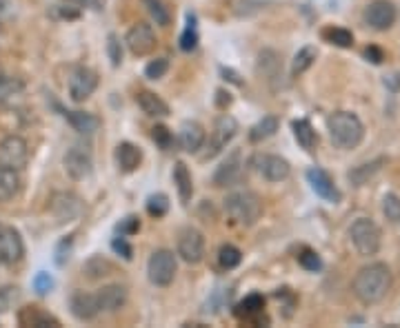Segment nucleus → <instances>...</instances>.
I'll return each instance as SVG.
<instances>
[{
	"label": "nucleus",
	"mask_w": 400,
	"mask_h": 328,
	"mask_svg": "<svg viewBox=\"0 0 400 328\" xmlns=\"http://www.w3.org/2000/svg\"><path fill=\"white\" fill-rule=\"evenodd\" d=\"M354 295L363 302V304H376L380 300H385V295L389 293L391 288V271L389 266L383 262H374L363 266L356 273L354 282Z\"/></svg>",
	"instance_id": "obj_1"
},
{
	"label": "nucleus",
	"mask_w": 400,
	"mask_h": 328,
	"mask_svg": "<svg viewBox=\"0 0 400 328\" xmlns=\"http://www.w3.org/2000/svg\"><path fill=\"white\" fill-rule=\"evenodd\" d=\"M329 138L338 149H356L365 138V125L352 111H334L327 118Z\"/></svg>",
	"instance_id": "obj_2"
},
{
	"label": "nucleus",
	"mask_w": 400,
	"mask_h": 328,
	"mask_svg": "<svg viewBox=\"0 0 400 328\" xmlns=\"http://www.w3.org/2000/svg\"><path fill=\"white\" fill-rule=\"evenodd\" d=\"M225 211L236 224L254 226L262 216V200L258 198V193L250 189H240L225 198Z\"/></svg>",
	"instance_id": "obj_3"
},
{
	"label": "nucleus",
	"mask_w": 400,
	"mask_h": 328,
	"mask_svg": "<svg viewBox=\"0 0 400 328\" xmlns=\"http://www.w3.org/2000/svg\"><path fill=\"white\" fill-rule=\"evenodd\" d=\"M349 238H352L354 248L358 250V255H363V258L376 255L380 250V242H383L378 224L369 218H358L349 228Z\"/></svg>",
	"instance_id": "obj_4"
},
{
	"label": "nucleus",
	"mask_w": 400,
	"mask_h": 328,
	"mask_svg": "<svg viewBox=\"0 0 400 328\" xmlns=\"http://www.w3.org/2000/svg\"><path fill=\"white\" fill-rule=\"evenodd\" d=\"M176 271H178V262H176L174 250L158 248L151 253V258L147 262V277H149L151 284L169 286L176 277Z\"/></svg>",
	"instance_id": "obj_5"
},
{
	"label": "nucleus",
	"mask_w": 400,
	"mask_h": 328,
	"mask_svg": "<svg viewBox=\"0 0 400 328\" xmlns=\"http://www.w3.org/2000/svg\"><path fill=\"white\" fill-rule=\"evenodd\" d=\"M238 133V122L234 115H227L222 113L220 118L216 120L214 125V131H212V138H209V144H207V153H205V160H212L216 158L218 153L234 140V136Z\"/></svg>",
	"instance_id": "obj_6"
},
{
	"label": "nucleus",
	"mask_w": 400,
	"mask_h": 328,
	"mask_svg": "<svg viewBox=\"0 0 400 328\" xmlns=\"http://www.w3.org/2000/svg\"><path fill=\"white\" fill-rule=\"evenodd\" d=\"M252 166L270 182H282V180H287L292 173L289 162L280 156H274V153H258L252 160Z\"/></svg>",
	"instance_id": "obj_7"
},
{
	"label": "nucleus",
	"mask_w": 400,
	"mask_h": 328,
	"mask_svg": "<svg viewBox=\"0 0 400 328\" xmlns=\"http://www.w3.org/2000/svg\"><path fill=\"white\" fill-rule=\"evenodd\" d=\"M29 162V144L21 136H7L0 142V166L21 171Z\"/></svg>",
	"instance_id": "obj_8"
},
{
	"label": "nucleus",
	"mask_w": 400,
	"mask_h": 328,
	"mask_svg": "<svg viewBox=\"0 0 400 328\" xmlns=\"http://www.w3.org/2000/svg\"><path fill=\"white\" fill-rule=\"evenodd\" d=\"M178 255L187 264H198L205 258V238L198 228L187 226L178 233Z\"/></svg>",
	"instance_id": "obj_9"
},
{
	"label": "nucleus",
	"mask_w": 400,
	"mask_h": 328,
	"mask_svg": "<svg viewBox=\"0 0 400 328\" xmlns=\"http://www.w3.org/2000/svg\"><path fill=\"white\" fill-rule=\"evenodd\" d=\"M98 87V73L89 67H76L69 75V95L73 102H85Z\"/></svg>",
	"instance_id": "obj_10"
},
{
	"label": "nucleus",
	"mask_w": 400,
	"mask_h": 328,
	"mask_svg": "<svg viewBox=\"0 0 400 328\" xmlns=\"http://www.w3.org/2000/svg\"><path fill=\"white\" fill-rule=\"evenodd\" d=\"M65 171L69 173V178L73 180H85L91 176L93 171V160H91V151L83 144H73L65 153Z\"/></svg>",
	"instance_id": "obj_11"
},
{
	"label": "nucleus",
	"mask_w": 400,
	"mask_h": 328,
	"mask_svg": "<svg viewBox=\"0 0 400 328\" xmlns=\"http://www.w3.org/2000/svg\"><path fill=\"white\" fill-rule=\"evenodd\" d=\"M125 43L133 55H147L156 49V33H154V29H151V25L138 23L127 31Z\"/></svg>",
	"instance_id": "obj_12"
},
{
	"label": "nucleus",
	"mask_w": 400,
	"mask_h": 328,
	"mask_svg": "<svg viewBox=\"0 0 400 328\" xmlns=\"http://www.w3.org/2000/svg\"><path fill=\"white\" fill-rule=\"evenodd\" d=\"M365 23L376 31H387L396 23V7L391 0H374L365 9Z\"/></svg>",
	"instance_id": "obj_13"
},
{
	"label": "nucleus",
	"mask_w": 400,
	"mask_h": 328,
	"mask_svg": "<svg viewBox=\"0 0 400 328\" xmlns=\"http://www.w3.org/2000/svg\"><path fill=\"white\" fill-rule=\"evenodd\" d=\"M25 255V244L18 231L0 226V264H16Z\"/></svg>",
	"instance_id": "obj_14"
},
{
	"label": "nucleus",
	"mask_w": 400,
	"mask_h": 328,
	"mask_svg": "<svg viewBox=\"0 0 400 328\" xmlns=\"http://www.w3.org/2000/svg\"><path fill=\"white\" fill-rule=\"evenodd\" d=\"M242 173H245V162H242V153L234 151L230 158H227L218 171L214 173V184L225 189V186H234L242 180Z\"/></svg>",
	"instance_id": "obj_15"
},
{
	"label": "nucleus",
	"mask_w": 400,
	"mask_h": 328,
	"mask_svg": "<svg viewBox=\"0 0 400 328\" xmlns=\"http://www.w3.org/2000/svg\"><path fill=\"white\" fill-rule=\"evenodd\" d=\"M49 208H51V213L56 216L58 222H69V220L81 216L83 202H81L78 196H73V193H53Z\"/></svg>",
	"instance_id": "obj_16"
},
{
	"label": "nucleus",
	"mask_w": 400,
	"mask_h": 328,
	"mask_svg": "<svg viewBox=\"0 0 400 328\" xmlns=\"http://www.w3.org/2000/svg\"><path fill=\"white\" fill-rule=\"evenodd\" d=\"M69 308H71V315L81 322H89L101 313L96 293H85V291H76L69 297Z\"/></svg>",
	"instance_id": "obj_17"
},
{
	"label": "nucleus",
	"mask_w": 400,
	"mask_h": 328,
	"mask_svg": "<svg viewBox=\"0 0 400 328\" xmlns=\"http://www.w3.org/2000/svg\"><path fill=\"white\" fill-rule=\"evenodd\" d=\"M307 180L312 184V189L316 191V196H320L322 200H327V202H340V191L336 186V182L332 180V176L327 171H322L318 166L309 169L307 171Z\"/></svg>",
	"instance_id": "obj_18"
},
{
	"label": "nucleus",
	"mask_w": 400,
	"mask_h": 328,
	"mask_svg": "<svg viewBox=\"0 0 400 328\" xmlns=\"http://www.w3.org/2000/svg\"><path fill=\"white\" fill-rule=\"evenodd\" d=\"M98 297V306H101V313H116L127 304V288L123 284H109L103 286L101 291L96 293Z\"/></svg>",
	"instance_id": "obj_19"
},
{
	"label": "nucleus",
	"mask_w": 400,
	"mask_h": 328,
	"mask_svg": "<svg viewBox=\"0 0 400 328\" xmlns=\"http://www.w3.org/2000/svg\"><path fill=\"white\" fill-rule=\"evenodd\" d=\"M207 140V133H205V127L196 120H187L183 122L180 131H178V142L183 147V151L187 153H196L198 149H202Z\"/></svg>",
	"instance_id": "obj_20"
},
{
	"label": "nucleus",
	"mask_w": 400,
	"mask_h": 328,
	"mask_svg": "<svg viewBox=\"0 0 400 328\" xmlns=\"http://www.w3.org/2000/svg\"><path fill=\"white\" fill-rule=\"evenodd\" d=\"M25 100V83L14 75L0 73V105L5 107H18Z\"/></svg>",
	"instance_id": "obj_21"
},
{
	"label": "nucleus",
	"mask_w": 400,
	"mask_h": 328,
	"mask_svg": "<svg viewBox=\"0 0 400 328\" xmlns=\"http://www.w3.org/2000/svg\"><path fill=\"white\" fill-rule=\"evenodd\" d=\"M65 118L73 127V131L83 133V136H91V133H96L101 129V118H98V115L87 113V111H67Z\"/></svg>",
	"instance_id": "obj_22"
},
{
	"label": "nucleus",
	"mask_w": 400,
	"mask_h": 328,
	"mask_svg": "<svg viewBox=\"0 0 400 328\" xmlns=\"http://www.w3.org/2000/svg\"><path fill=\"white\" fill-rule=\"evenodd\" d=\"M136 102L143 109V113L151 115V118H167L169 115V105L154 91H140L136 95Z\"/></svg>",
	"instance_id": "obj_23"
},
{
	"label": "nucleus",
	"mask_w": 400,
	"mask_h": 328,
	"mask_svg": "<svg viewBox=\"0 0 400 328\" xmlns=\"http://www.w3.org/2000/svg\"><path fill=\"white\" fill-rule=\"evenodd\" d=\"M116 162H118L120 171H125V173L136 171L143 162V151L131 142H120L116 147Z\"/></svg>",
	"instance_id": "obj_24"
},
{
	"label": "nucleus",
	"mask_w": 400,
	"mask_h": 328,
	"mask_svg": "<svg viewBox=\"0 0 400 328\" xmlns=\"http://www.w3.org/2000/svg\"><path fill=\"white\" fill-rule=\"evenodd\" d=\"M258 71H262V75L272 85L276 80H280L282 78V60H280V55L276 51H272V49H265L258 55Z\"/></svg>",
	"instance_id": "obj_25"
},
{
	"label": "nucleus",
	"mask_w": 400,
	"mask_h": 328,
	"mask_svg": "<svg viewBox=\"0 0 400 328\" xmlns=\"http://www.w3.org/2000/svg\"><path fill=\"white\" fill-rule=\"evenodd\" d=\"M21 191V176L16 169L0 166V202H7Z\"/></svg>",
	"instance_id": "obj_26"
},
{
	"label": "nucleus",
	"mask_w": 400,
	"mask_h": 328,
	"mask_svg": "<svg viewBox=\"0 0 400 328\" xmlns=\"http://www.w3.org/2000/svg\"><path fill=\"white\" fill-rule=\"evenodd\" d=\"M174 182H176V189H178L180 202L189 204V200H192V196H194V184H192V173H189L185 162H176V166H174Z\"/></svg>",
	"instance_id": "obj_27"
},
{
	"label": "nucleus",
	"mask_w": 400,
	"mask_h": 328,
	"mask_svg": "<svg viewBox=\"0 0 400 328\" xmlns=\"http://www.w3.org/2000/svg\"><path fill=\"white\" fill-rule=\"evenodd\" d=\"M292 129H294L296 142H298L304 151H314L318 138H316V131H314V127L309 125V120H296V122L292 125Z\"/></svg>",
	"instance_id": "obj_28"
},
{
	"label": "nucleus",
	"mask_w": 400,
	"mask_h": 328,
	"mask_svg": "<svg viewBox=\"0 0 400 328\" xmlns=\"http://www.w3.org/2000/svg\"><path fill=\"white\" fill-rule=\"evenodd\" d=\"M278 131V118L276 115H265L262 120H258L252 131H250V140L252 142H262L267 138H272L274 133Z\"/></svg>",
	"instance_id": "obj_29"
},
{
	"label": "nucleus",
	"mask_w": 400,
	"mask_h": 328,
	"mask_svg": "<svg viewBox=\"0 0 400 328\" xmlns=\"http://www.w3.org/2000/svg\"><path fill=\"white\" fill-rule=\"evenodd\" d=\"M262 308H265V297L262 295H250V297H245L238 308H236V313L245 319H254L262 313Z\"/></svg>",
	"instance_id": "obj_30"
},
{
	"label": "nucleus",
	"mask_w": 400,
	"mask_h": 328,
	"mask_svg": "<svg viewBox=\"0 0 400 328\" xmlns=\"http://www.w3.org/2000/svg\"><path fill=\"white\" fill-rule=\"evenodd\" d=\"M380 164H385V158H378V160H374V162H369V164L356 166L354 171H349V180L354 182V186H363V184L374 176V173L380 171Z\"/></svg>",
	"instance_id": "obj_31"
},
{
	"label": "nucleus",
	"mask_w": 400,
	"mask_h": 328,
	"mask_svg": "<svg viewBox=\"0 0 400 328\" xmlns=\"http://www.w3.org/2000/svg\"><path fill=\"white\" fill-rule=\"evenodd\" d=\"M198 45V29H196V16L187 14V27L180 36V49L183 51H194Z\"/></svg>",
	"instance_id": "obj_32"
},
{
	"label": "nucleus",
	"mask_w": 400,
	"mask_h": 328,
	"mask_svg": "<svg viewBox=\"0 0 400 328\" xmlns=\"http://www.w3.org/2000/svg\"><path fill=\"white\" fill-rule=\"evenodd\" d=\"M218 262H220L222 268H227V271H232V268H236V266L242 262L240 248H236L234 244H222L220 250H218Z\"/></svg>",
	"instance_id": "obj_33"
},
{
	"label": "nucleus",
	"mask_w": 400,
	"mask_h": 328,
	"mask_svg": "<svg viewBox=\"0 0 400 328\" xmlns=\"http://www.w3.org/2000/svg\"><path fill=\"white\" fill-rule=\"evenodd\" d=\"M322 36H325V41H329L336 47H342V49H349L354 45V33L342 29V27H329L322 31Z\"/></svg>",
	"instance_id": "obj_34"
},
{
	"label": "nucleus",
	"mask_w": 400,
	"mask_h": 328,
	"mask_svg": "<svg viewBox=\"0 0 400 328\" xmlns=\"http://www.w3.org/2000/svg\"><path fill=\"white\" fill-rule=\"evenodd\" d=\"M314 60H316V49H314V47H302V49L296 53V58H294L292 73H294V75L304 73V71H307V69L314 65Z\"/></svg>",
	"instance_id": "obj_35"
},
{
	"label": "nucleus",
	"mask_w": 400,
	"mask_h": 328,
	"mask_svg": "<svg viewBox=\"0 0 400 328\" xmlns=\"http://www.w3.org/2000/svg\"><path fill=\"white\" fill-rule=\"evenodd\" d=\"M145 7H147V11L151 14V18L156 21V25L167 27V25L171 23V14H169V9L163 5V0H145Z\"/></svg>",
	"instance_id": "obj_36"
},
{
	"label": "nucleus",
	"mask_w": 400,
	"mask_h": 328,
	"mask_svg": "<svg viewBox=\"0 0 400 328\" xmlns=\"http://www.w3.org/2000/svg\"><path fill=\"white\" fill-rule=\"evenodd\" d=\"M21 322L27 324V326H36V328H41V326H58V322H56L53 317L45 315V313H38L36 308H27V311L21 313Z\"/></svg>",
	"instance_id": "obj_37"
},
{
	"label": "nucleus",
	"mask_w": 400,
	"mask_h": 328,
	"mask_svg": "<svg viewBox=\"0 0 400 328\" xmlns=\"http://www.w3.org/2000/svg\"><path fill=\"white\" fill-rule=\"evenodd\" d=\"M169 211V198L165 193H154L149 200H147V213L151 218H163Z\"/></svg>",
	"instance_id": "obj_38"
},
{
	"label": "nucleus",
	"mask_w": 400,
	"mask_h": 328,
	"mask_svg": "<svg viewBox=\"0 0 400 328\" xmlns=\"http://www.w3.org/2000/svg\"><path fill=\"white\" fill-rule=\"evenodd\" d=\"M383 213L391 224L400 226V198L394 196V193H387L383 198Z\"/></svg>",
	"instance_id": "obj_39"
},
{
	"label": "nucleus",
	"mask_w": 400,
	"mask_h": 328,
	"mask_svg": "<svg viewBox=\"0 0 400 328\" xmlns=\"http://www.w3.org/2000/svg\"><path fill=\"white\" fill-rule=\"evenodd\" d=\"M298 262H300V266L304 268V271H312V273H316V271H320V268H322V260L312 248H304L302 253L298 255Z\"/></svg>",
	"instance_id": "obj_40"
},
{
	"label": "nucleus",
	"mask_w": 400,
	"mask_h": 328,
	"mask_svg": "<svg viewBox=\"0 0 400 328\" xmlns=\"http://www.w3.org/2000/svg\"><path fill=\"white\" fill-rule=\"evenodd\" d=\"M167 69H169V60H167V58H156V60H151L145 67V75H147V78H151V80H158V78H163V75L167 73Z\"/></svg>",
	"instance_id": "obj_41"
},
{
	"label": "nucleus",
	"mask_w": 400,
	"mask_h": 328,
	"mask_svg": "<svg viewBox=\"0 0 400 328\" xmlns=\"http://www.w3.org/2000/svg\"><path fill=\"white\" fill-rule=\"evenodd\" d=\"M151 138H154V142L160 149H169L171 144H174V136H171V131L165 125H156L154 129H151Z\"/></svg>",
	"instance_id": "obj_42"
},
{
	"label": "nucleus",
	"mask_w": 400,
	"mask_h": 328,
	"mask_svg": "<svg viewBox=\"0 0 400 328\" xmlns=\"http://www.w3.org/2000/svg\"><path fill=\"white\" fill-rule=\"evenodd\" d=\"M107 53H109V60L113 67H120L123 63V47H120V41L116 36H109V43H107Z\"/></svg>",
	"instance_id": "obj_43"
},
{
	"label": "nucleus",
	"mask_w": 400,
	"mask_h": 328,
	"mask_svg": "<svg viewBox=\"0 0 400 328\" xmlns=\"http://www.w3.org/2000/svg\"><path fill=\"white\" fill-rule=\"evenodd\" d=\"M34 288L41 295H47L51 288H53V280H51V275L49 273H38L36 275V280H34Z\"/></svg>",
	"instance_id": "obj_44"
},
{
	"label": "nucleus",
	"mask_w": 400,
	"mask_h": 328,
	"mask_svg": "<svg viewBox=\"0 0 400 328\" xmlns=\"http://www.w3.org/2000/svg\"><path fill=\"white\" fill-rule=\"evenodd\" d=\"M140 228V222H138V218H133V216H129V218H125L120 224H118V231H120V236H133L136 233V231Z\"/></svg>",
	"instance_id": "obj_45"
},
{
	"label": "nucleus",
	"mask_w": 400,
	"mask_h": 328,
	"mask_svg": "<svg viewBox=\"0 0 400 328\" xmlns=\"http://www.w3.org/2000/svg\"><path fill=\"white\" fill-rule=\"evenodd\" d=\"M111 246H113V250H116V253H120L125 260H131V253H133V250H131V246L125 242V236H120V238L113 240Z\"/></svg>",
	"instance_id": "obj_46"
},
{
	"label": "nucleus",
	"mask_w": 400,
	"mask_h": 328,
	"mask_svg": "<svg viewBox=\"0 0 400 328\" xmlns=\"http://www.w3.org/2000/svg\"><path fill=\"white\" fill-rule=\"evenodd\" d=\"M365 58H367V60H371L374 65H380V63L385 60L383 51H380L378 47H367V49H365Z\"/></svg>",
	"instance_id": "obj_47"
},
{
	"label": "nucleus",
	"mask_w": 400,
	"mask_h": 328,
	"mask_svg": "<svg viewBox=\"0 0 400 328\" xmlns=\"http://www.w3.org/2000/svg\"><path fill=\"white\" fill-rule=\"evenodd\" d=\"M73 3H78V5H87V7H91V9H103L105 0H73Z\"/></svg>",
	"instance_id": "obj_48"
},
{
	"label": "nucleus",
	"mask_w": 400,
	"mask_h": 328,
	"mask_svg": "<svg viewBox=\"0 0 400 328\" xmlns=\"http://www.w3.org/2000/svg\"><path fill=\"white\" fill-rule=\"evenodd\" d=\"M9 11H11V0H0V21L7 18Z\"/></svg>",
	"instance_id": "obj_49"
},
{
	"label": "nucleus",
	"mask_w": 400,
	"mask_h": 328,
	"mask_svg": "<svg viewBox=\"0 0 400 328\" xmlns=\"http://www.w3.org/2000/svg\"><path fill=\"white\" fill-rule=\"evenodd\" d=\"M218 95H220V98H218V105H220V107H225V105H230V102H232L230 93H225V91H218Z\"/></svg>",
	"instance_id": "obj_50"
},
{
	"label": "nucleus",
	"mask_w": 400,
	"mask_h": 328,
	"mask_svg": "<svg viewBox=\"0 0 400 328\" xmlns=\"http://www.w3.org/2000/svg\"><path fill=\"white\" fill-rule=\"evenodd\" d=\"M3 43H5V31H3V27H0V47H3Z\"/></svg>",
	"instance_id": "obj_51"
}]
</instances>
